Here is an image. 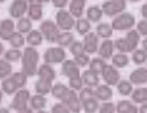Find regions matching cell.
Masks as SVG:
<instances>
[{"label":"cell","mask_w":147,"mask_h":113,"mask_svg":"<svg viewBox=\"0 0 147 113\" xmlns=\"http://www.w3.org/2000/svg\"><path fill=\"white\" fill-rule=\"evenodd\" d=\"M105 64L107 63H105V61L102 58H93L89 61V70L98 75V74H101V71L104 70Z\"/></svg>","instance_id":"cell-28"},{"label":"cell","mask_w":147,"mask_h":113,"mask_svg":"<svg viewBox=\"0 0 147 113\" xmlns=\"http://www.w3.org/2000/svg\"><path fill=\"white\" fill-rule=\"evenodd\" d=\"M8 41H9V43H11V46H12L13 49H18V47H21V46L24 45V42H25L22 34L18 33V32H15L12 36L9 37Z\"/></svg>","instance_id":"cell-37"},{"label":"cell","mask_w":147,"mask_h":113,"mask_svg":"<svg viewBox=\"0 0 147 113\" xmlns=\"http://www.w3.org/2000/svg\"><path fill=\"white\" fill-rule=\"evenodd\" d=\"M102 79L107 83V86H117V83L119 82V72L117 71L116 67H113L112 64H105L104 70L101 71Z\"/></svg>","instance_id":"cell-9"},{"label":"cell","mask_w":147,"mask_h":113,"mask_svg":"<svg viewBox=\"0 0 147 113\" xmlns=\"http://www.w3.org/2000/svg\"><path fill=\"white\" fill-rule=\"evenodd\" d=\"M80 78H82L83 84H86V86L89 87V88L98 86V75L95 72H92L91 70L84 71L83 75H80Z\"/></svg>","instance_id":"cell-18"},{"label":"cell","mask_w":147,"mask_h":113,"mask_svg":"<svg viewBox=\"0 0 147 113\" xmlns=\"http://www.w3.org/2000/svg\"><path fill=\"white\" fill-rule=\"evenodd\" d=\"M93 95H95V97L97 99V100L108 101L112 99V96H113V91H112V88H110L109 86L102 84V86L96 87V89L93 91Z\"/></svg>","instance_id":"cell-14"},{"label":"cell","mask_w":147,"mask_h":113,"mask_svg":"<svg viewBox=\"0 0 147 113\" xmlns=\"http://www.w3.org/2000/svg\"><path fill=\"white\" fill-rule=\"evenodd\" d=\"M89 61H91V59H89V57L88 55L86 54V53H84V54H82V55H79V57H75V64H76L78 67H86V66H88L89 64Z\"/></svg>","instance_id":"cell-44"},{"label":"cell","mask_w":147,"mask_h":113,"mask_svg":"<svg viewBox=\"0 0 147 113\" xmlns=\"http://www.w3.org/2000/svg\"><path fill=\"white\" fill-rule=\"evenodd\" d=\"M126 8V0H108L102 4V13H105L109 17L117 16Z\"/></svg>","instance_id":"cell-5"},{"label":"cell","mask_w":147,"mask_h":113,"mask_svg":"<svg viewBox=\"0 0 147 113\" xmlns=\"http://www.w3.org/2000/svg\"><path fill=\"white\" fill-rule=\"evenodd\" d=\"M3 53H4V46H3V43L0 42V55L3 54Z\"/></svg>","instance_id":"cell-53"},{"label":"cell","mask_w":147,"mask_h":113,"mask_svg":"<svg viewBox=\"0 0 147 113\" xmlns=\"http://www.w3.org/2000/svg\"><path fill=\"white\" fill-rule=\"evenodd\" d=\"M28 15H29V20H40L42 17V8L41 4H30L28 7Z\"/></svg>","instance_id":"cell-27"},{"label":"cell","mask_w":147,"mask_h":113,"mask_svg":"<svg viewBox=\"0 0 147 113\" xmlns=\"http://www.w3.org/2000/svg\"><path fill=\"white\" fill-rule=\"evenodd\" d=\"M126 40V42H127L129 47L131 49V51H134L135 49H137L138 43H139V34H138L137 30H129L127 34H126V37H123Z\"/></svg>","instance_id":"cell-25"},{"label":"cell","mask_w":147,"mask_h":113,"mask_svg":"<svg viewBox=\"0 0 147 113\" xmlns=\"http://www.w3.org/2000/svg\"><path fill=\"white\" fill-rule=\"evenodd\" d=\"M12 74V66L5 59H0V80L8 78Z\"/></svg>","instance_id":"cell-36"},{"label":"cell","mask_w":147,"mask_h":113,"mask_svg":"<svg viewBox=\"0 0 147 113\" xmlns=\"http://www.w3.org/2000/svg\"><path fill=\"white\" fill-rule=\"evenodd\" d=\"M67 3H68V0H53V4L57 8H63Z\"/></svg>","instance_id":"cell-49"},{"label":"cell","mask_w":147,"mask_h":113,"mask_svg":"<svg viewBox=\"0 0 147 113\" xmlns=\"http://www.w3.org/2000/svg\"><path fill=\"white\" fill-rule=\"evenodd\" d=\"M113 46H116L117 50H118L119 53H122V54L131 51V49L129 47V45H127V42H126L125 38H118V40L113 43Z\"/></svg>","instance_id":"cell-42"},{"label":"cell","mask_w":147,"mask_h":113,"mask_svg":"<svg viewBox=\"0 0 147 113\" xmlns=\"http://www.w3.org/2000/svg\"><path fill=\"white\" fill-rule=\"evenodd\" d=\"M130 95H131V99H133L134 103H138V104H146V101H147V89L144 88V87L134 89Z\"/></svg>","instance_id":"cell-23"},{"label":"cell","mask_w":147,"mask_h":113,"mask_svg":"<svg viewBox=\"0 0 147 113\" xmlns=\"http://www.w3.org/2000/svg\"><path fill=\"white\" fill-rule=\"evenodd\" d=\"M51 113H70V110L67 109V107H66V105H63L62 103H58V104L53 105Z\"/></svg>","instance_id":"cell-47"},{"label":"cell","mask_w":147,"mask_h":113,"mask_svg":"<svg viewBox=\"0 0 147 113\" xmlns=\"http://www.w3.org/2000/svg\"><path fill=\"white\" fill-rule=\"evenodd\" d=\"M18 89L20 88L16 84L15 80L11 78V75L8 78H5V79H3V82H1V91L5 92L7 95H15Z\"/></svg>","instance_id":"cell-20"},{"label":"cell","mask_w":147,"mask_h":113,"mask_svg":"<svg viewBox=\"0 0 147 113\" xmlns=\"http://www.w3.org/2000/svg\"><path fill=\"white\" fill-rule=\"evenodd\" d=\"M11 78L16 82V84L18 86V88L20 89H22V87H24L25 84H26V82H28V76L25 75L24 72H15V74L11 75Z\"/></svg>","instance_id":"cell-41"},{"label":"cell","mask_w":147,"mask_h":113,"mask_svg":"<svg viewBox=\"0 0 147 113\" xmlns=\"http://www.w3.org/2000/svg\"><path fill=\"white\" fill-rule=\"evenodd\" d=\"M30 99V93L26 89H18L15 93L12 103H11V108L16 112H21V110L28 109V101Z\"/></svg>","instance_id":"cell-4"},{"label":"cell","mask_w":147,"mask_h":113,"mask_svg":"<svg viewBox=\"0 0 147 113\" xmlns=\"http://www.w3.org/2000/svg\"><path fill=\"white\" fill-rule=\"evenodd\" d=\"M62 74H63L64 76H67L68 80L80 78L79 67L75 64L74 61H63V64H62Z\"/></svg>","instance_id":"cell-11"},{"label":"cell","mask_w":147,"mask_h":113,"mask_svg":"<svg viewBox=\"0 0 147 113\" xmlns=\"http://www.w3.org/2000/svg\"><path fill=\"white\" fill-rule=\"evenodd\" d=\"M59 100L62 101V104L67 107V109L70 110V112L79 113L80 110H82V105H80L79 97H78V95L75 93V91H72V89L68 88Z\"/></svg>","instance_id":"cell-2"},{"label":"cell","mask_w":147,"mask_h":113,"mask_svg":"<svg viewBox=\"0 0 147 113\" xmlns=\"http://www.w3.org/2000/svg\"><path fill=\"white\" fill-rule=\"evenodd\" d=\"M37 75L40 76L41 80H45V82H50L51 83L53 80L55 79V71L53 70V67L50 64H42L38 70H37Z\"/></svg>","instance_id":"cell-15"},{"label":"cell","mask_w":147,"mask_h":113,"mask_svg":"<svg viewBox=\"0 0 147 113\" xmlns=\"http://www.w3.org/2000/svg\"><path fill=\"white\" fill-rule=\"evenodd\" d=\"M15 33V22L11 18H5L0 22V38L1 40H9V37Z\"/></svg>","instance_id":"cell-13"},{"label":"cell","mask_w":147,"mask_h":113,"mask_svg":"<svg viewBox=\"0 0 147 113\" xmlns=\"http://www.w3.org/2000/svg\"><path fill=\"white\" fill-rule=\"evenodd\" d=\"M87 17H88L89 21H98L101 17H102V11H101L100 7L97 5H92L88 8V11H87Z\"/></svg>","instance_id":"cell-31"},{"label":"cell","mask_w":147,"mask_h":113,"mask_svg":"<svg viewBox=\"0 0 147 113\" xmlns=\"http://www.w3.org/2000/svg\"><path fill=\"white\" fill-rule=\"evenodd\" d=\"M68 84H70V89H72V91H80V89L83 88L82 78H76V79H71Z\"/></svg>","instance_id":"cell-45"},{"label":"cell","mask_w":147,"mask_h":113,"mask_svg":"<svg viewBox=\"0 0 147 113\" xmlns=\"http://www.w3.org/2000/svg\"><path fill=\"white\" fill-rule=\"evenodd\" d=\"M133 62L135 64H143L147 59V54H146V50L143 49H135L134 53H133V57H131Z\"/></svg>","instance_id":"cell-39"},{"label":"cell","mask_w":147,"mask_h":113,"mask_svg":"<svg viewBox=\"0 0 147 113\" xmlns=\"http://www.w3.org/2000/svg\"><path fill=\"white\" fill-rule=\"evenodd\" d=\"M0 113H9V110L7 108H0Z\"/></svg>","instance_id":"cell-52"},{"label":"cell","mask_w":147,"mask_h":113,"mask_svg":"<svg viewBox=\"0 0 147 113\" xmlns=\"http://www.w3.org/2000/svg\"><path fill=\"white\" fill-rule=\"evenodd\" d=\"M42 37H45V40H47L49 42H55L57 41V37L59 34V28L57 26V24H54V21L51 20H46L42 24L40 25Z\"/></svg>","instance_id":"cell-6"},{"label":"cell","mask_w":147,"mask_h":113,"mask_svg":"<svg viewBox=\"0 0 147 113\" xmlns=\"http://www.w3.org/2000/svg\"><path fill=\"white\" fill-rule=\"evenodd\" d=\"M1 101H3V91L0 89V104H1Z\"/></svg>","instance_id":"cell-55"},{"label":"cell","mask_w":147,"mask_h":113,"mask_svg":"<svg viewBox=\"0 0 147 113\" xmlns=\"http://www.w3.org/2000/svg\"><path fill=\"white\" fill-rule=\"evenodd\" d=\"M42 40H43V37H42V34L40 33L38 30H33V32H29V34H28V38H26V41H28V43L30 46H38V45H41L42 43Z\"/></svg>","instance_id":"cell-33"},{"label":"cell","mask_w":147,"mask_h":113,"mask_svg":"<svg viewBox=\"0 0 147 113\" xmlns=\"http://www.w3.org/2000/svg\"><path fill=\"white\" fill-rule=\"evenodd\" d=\"M51 87H53V84L50 82H45V80L40 79L36 83V92L41 96H45L46 93H49L51 91Z\"/></svg>","instance_id":"cell-32"},{"label":"cell","mask_w":147,"mask_h":113,"mask_svg":"<svg viewBox=\"0 0 147 113\" xmlns=\"http://www.w3.org/2000/svg\"><path fill=\"white\" fill-rule=\"evenodd\" d=\"M64 58H66V51L62 47H49L43 55V59L47 64L61 63L64 61Z\"/></svg>","instance_id":"cell-7"},{"label":"cell","mask_w":147,"mask_h":113,"mask_svg":"<svg viewBox=\"0 0 147 113\" xmlns=\"http://www.w3.org/2000/svg\"><path fill=\"white\" fill-rule=\"evenodd\" d=\"M76 30L80 36H86L87 33H89V30H91V24H89L88 20H86V18H79L76 21Z\"/></svg>","instance_id":"cell-35"},{"label":"cell","mask_w":147,"mask_h":113,"mask_svg":"<svg viewBox=\"0 0 147 113\" xmlns=\"http://www.w3.org/2000/svg\"><path fill=\"white\" fill-rule=\"evenodd\" d=\"M21 55H22V53L18 49H11L4 53V59L7 62H16L21 58Z\"/></svg>","instance_id":"cell-40"},{"label":"cell","mask_w":147,"mask_h":113,"mask_svg":"<svg viewBox=\"0 0 147 113\" xmlns=\"http://www.w3.org/2000/svg\"><path fill=\"white\" fill-rule=\"evenodd\" d=\"M46 103H47V100L45 99V96L36 95L33 97H30V107L34 110H42L45 108Z\"/></svg>","instance_id":"cell-30"},{"label":"cell","mask_w":147,"mask_h":113,"mask_svg":"<svg viewBox=\"0 0 147 113\" xmlns=\"http://www.w3.org/2000/svg\"><path fill=\"white\" fill-rule=\"evenodd\" d=\"M18 113H32L30 109H25V110H21V112H18Z\"/></svg>","instance_id":"cell-54"},{"label":"cell","mask_w":147,"mask_h":113,"mask_svg":"<svg viewBox=\"0 0 147 113\" xmlns=\"http://www.w3.org/2000/svg\"><path fill=\"white\" fill-rule=\"evenodd\" d=\"M114 112H116V105L112 104V103H104L101 105L98 113H114Z\"/></svg>","instance_id":"cell-46"},{"label":"cell","mask_w":147,"mask_h":113,"mask_svg":"<svg viewBox=\"0 0 147 113\" xmlns=\"http://www.w3.org/2000/svg\"><path fill=\"white\" fill-rule=\"evenodd\" d=\"M41 3H47V1H50V0H40Z\"/></svg>","instance_id":"cell-56"},{"label":"cell","mask_w":147,"mask_h":113,"mask_svg":"<svg viewBox=\"0 0 147 113\" xmlns=\"http://www.w3.org/2000/svg\"><path fill=\"white\" fill-rule=\"evenodd\" d=\"M117 88H118V92L122 96H129L133 92V84L127 80H119L117 83Z\"/></svg>","instance_id":"cell-34"},{"label":"cell","mask_w":147,"mask_h":113,"mask_svg":"<svg viewBox=\"0 0 147 113\" xmlns=\"http://www.w3.org/2000/svg\"><path fill=\"white\" fill-rule=\"evenodd\" d=\"M113 42L110 40H105L104 42L101 43V46H100V49L97 50L98 51V54H100V58H102V59H109V58H112V55H113Z\"/></svg>","instance_id":"cell-19"},{"label":"cell","mask_w":147,"mask_h":113,"mask_svg":"<svg viewBox=\"0 0 147 113\" xmlns=\"http://www.w3.org/2000/svg\"><path fill=\"white\" fill-rule=\"evenodd\" d=\"M146 110H147V107H146V104H142V107L138 109V113H146Z\"/></svg>","instance_id":"cell-50"},{"label":"cell","mask_w":147,"mask_h":113,"mask_svg":"<svg viewBox=\"0 0 147 113\" xmlns=\"http://www.w3.org/2000/svg\"><path fill=\"white\" fill-rule=\"evenodd\" d=\"M55 42H58L59 47H67L70 46L71 43L74 42V36L70 33V32H63V33H59L58 37H57V41Z\"/></svg>","instance_id":"cell-24"},{"label":"cell","mask_w":147,"mask_h":113,"mask_svg":"<svg viewBox=\"0 0 147 113\" xmlns=\"http://www.w3.org/2000/svg\"><path fill=\"white\" fill-rule=\"evenodd\" d=\"M38 113H46V112H43V110H38Z\"/></svg>","instance_id":"cell-58"},{"label":"cell","mask_w":147,"mask_h":113,"mask_svg":"<svg viewBox=\"0 0 147 113\" xmlns=\"http://www.w3.org/2000/svg\"><path fill=\"white\" fill-rule=\"evenodd\" d=\"M146 8H147V5L143 4L142 5V16H143V18H146Z\"/></svg>","instance_id":"cell-51"},{"label":"cell","mask_w":147,"mask_h":113,"mask_svg":"<svg viewBox=\"0 0 147 113\" xmlns=\"http://www.w3.org/2000/svg\"><path fill=\"white\" fill-rule=\"evenodd\" d=\"M112 66L113 67H117V68H122V67H126L129 64V58L127 55L119 53V54H116V55H112Z\"/></svg>","instance_id":"cell-26"},{"label":"cell","mask_w":147,"mask_h":113,"mask_svg":"<svg viewBox=\"0 0 147 113\" xmlns=\"http://www.w3.org/2000/svg\"><path fill=\"white\" fill-rule=\"evenodd\" d=\"M70 51H71V54L75 55V57H79V55L84 54V47H83V43L82 42H78V41L72 42L70 45Z\"/></svg>","instance_id":"cell-43"},{"label":"cell","mask_w":147,"mask_h":113,"mask_svg":"<svg viewBox=\"0 0 147 113\" xmlns=\"http://www.w3.org/2000/svg\"><path fill=\"white\" fill-rule=\"evenodd\" d=\"M96 32H97V36L98 37H102V38H109V37H112V34H113V29H112V26H110L109 24H107V22H102V24H98L97 28H96Z\"/></svg>","instance_id":"cell-29"},{"label":"cell","mask_w":147,"mask_h":113,"mask_svg":"<svg viewBox=\"0 0 147 113\" xmlns=\"http://www.w3.org/2000/svg\"><path fill=\"white\" fill-rule=\"evenodd\" d=\"M80 105H82V108L84 109L86 113H95L96 109L98 108V100L95 96H91L86 100L80 101Z\"/></svg>","instance_id":"cell-21"},{"label":"cell","mask_w":147,"mask_h":113,"mask_svg":"<svg viewBox=\"0 0 147 113\" xmlns=\"http://www.w3.org/2000/svg\"><path fill=\"white\" fill-rule=\"evenodd\" d=\"M98 45V37L96 36V33H87L84 37V42H83V47H84V53L88 54H93L97 50Z\"/></svg>","instance_id":"cell-12"},{"label":"cell","mask_w":147,"mask_h":113,"mask_svg":"<svg viewBox=\"0 0 147 113\" xmlns=\"http://www.w3.org/2000/svg\"><path fill=\"white\" fill-rule=\"evenodd\" d=\"M129 1H133V3H135V1H139V0H129Z\"/></svg>","instance_id":"cell-57"},{"label":"cell","mask_w":147,"mask_h":113,"mask_svg":"<svg viewBox=\"0 0 147 113\" xmlns=\"http://www.w3.org/2000/svg\"><path fill=\"white\" fill-rule=\"evenodd\" d=\"M87 0H71L70 3V15L72 17L80 18L84 12V5H86Z\"/></svg>","instance_id":"cell-17"},{"label":"cell","mask_w":147,"mask_h":113,"mask_svg":"<svg viewBox=\"0 0 147 113\" xmlns=\"http://www.w3.org/2000/svg\"><path fill=\"white\" fill-rule=\"evenodd\" d=\"M4 1H5V0H0V3H4Z\"/></svg>","instance_id":"cell-59"},{"label":"cell","mask_w":147,"mask_h":113,"mask_svg":"<svg viewBox=\"0 0 147 113\" xmlns=\"http://www.w3.org/2000/svg\"><path fill=\"white\" fill-rule=\"evenodd\" d=\"M129 82L134 83V84H144V83L147 82V70L144 67L142 68H137V70H134L131 74H130V79H129Z\"/></svg>","instance_id":"cell-16"},{"label":"cell","mask_w":147,"mask_h":113,"mask_svg":"<svg viewBox=\"0 0 147 113\" xmlns=\"http://www.w3.org/2000/svg\"><path fill=\"white\" fill-rule=\"evenodd\" d=\"M40 54L34 47L29 46L24 50L22 54V71L26 76H33L37 72V64H38Z\"/></svg>","instance_id":"cell-1"},{"label":"cell","mask_w":147,"mask_h":113,"mask_svg":"<svg viewBox=\"0 0 147 113\" xmlns=\"http://www.w3.org/2000/svg\"><path fill=\"white\" fill-rule=\"evenodd\" d=\"M118 113H138V108L127 100H121L116 107Z\"/></svg>","instance_id":"cell-22"},{"label":"cell","mask_w":147,"mask_h":113,"mask_svg":"<svg viewBox=\"0 0 147 113\" xmlns=\"http://www.w3.org/2000/svg\"><path fill=\"white\" fill-rule=\"evenodd\" d=\"M28 11L26 0H15L9 7V15L13 18H21L22 15Z\"/></svg>","instance_id":"cell-10"},{"label":"cell","mask_w":147,"mask_h":113,"mask_svg":"<svg viewBox=\"0 0 147 113\" xmlns=\"http://www.w3.org/2000/svg\"><path fill=\"white\" fill-rule=\"evenodd\" d=\"M135 24V18L131 13H121L119 16H117L112 22V29L116 30H127L131 29Z\"/></svg>","instance_id":"cell-3"},{"label":"cell","mask_w":147,"mask_h":113,"mask_svg":"<svg viewBox=\"0 0 147 113\" xmlns=\"http://www.w3.org/2000/svg\"><path fill=\"white\" fill-rule=\"evenodd\" d=\"M74 25H75V20L70 15V12L59 9V12L57 13V26L63 29L64 32H68L70 29H72Z\"/></svg>","instance_id":"cell-8"},{"label":"cell","mask_w":147,"mask_h":113,"mask_svg":"<svg viewBox=\"0 0 147 113\" xmlns=\"http://www.w3.org/2000/svg\"><path fill=\"white\" fill-rule=\"evenodd\" d=\"M17 29H18V33H29L32 29V20L26 17H22L18 20L17 22Z\"/></svg>","instance_id":"cell-38"},{"label":"cell","mask_w":147,"mask_h":113,"mask_svg":"<svg viewBox=\"0 0 147 113\" xmlns=\"http://www.w3.org/2000/svg\"><path fill=\"white\" fill-rule=\"evenodd\" d=\"M137 29H138V34H142V36H146L147 34V28H146V20H141V21L138 22L137 25Z\"/></svg>","instance_id":"cell-48"}]
</instances>
